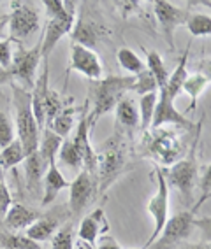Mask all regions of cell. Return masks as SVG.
I'll use <instances>...</instances> for the list:
<instances>
[{"label": "cell", "mask_w": 211, "mask_h": 249, "mask_svg": "<svg viewBox=\"0 0 211 249\" xmlns=\"http://www.w3.org/2000/svg\"><path fill=\"white\" fill-rule=\"evenodd\" d=\"M9 79H13L11 72L9 71H4V69H0V85H2V83H7Z\"/></svg>", "instance_id": "obj_40"}, {"label": "cell", "mask_w": 211, "mask_h": 249, "mask_svg": "<svg viewBox=\"0 0 211 249\" xmlns=\"http://www.w3.org/2000/svg\"><path fill=\"white\" fill-rule=\"evenodd\" d=\"M62 142H63V139H60L58 135H55L50 128H44V134L40 135V139H39V147H37V151H39L40 156L44 158L46 163L57 160Z\"/></svg>", "instance_id": "obj_23"}, {"label": "cell", "mask_w": 211, "mask_h": 249, "mask_svg": "<svg viewBox=\"0 0 211 249\" xmlns=\"http://www.w3.org/2000/svg\"><path fill=\"white\" fill-rule=\"evenodd\" d=\"M40 60V42H37L32 49L19 48L16 53H13V62H11L9 72L13 79H19L27 88H34L36 83V71L39 67Z\"/></svg>", "instance_id": "obj_10"}, {"label": "cell", "mask_w": 211, "mask_h": 249, "mask_svg": "<svg viewBox=\"0 0 211 249\" xmlns=\"http://www.w3.org/2000/svg\"><path fill=\"white\" fill-rule=\"evenodd\" d=\"M127 161L125 147L121 144V141L116 137H111L108 142L104 144L102 151L97 155V192L104 193L111 186L113 182L116 181L120 172L123 170Z\"/></svg>", "instance_id": "obj_3"}, {"label": "cell", "mask_w": 211, "mask_h": 249, "mask_svg": "<svg viewBox=\"0 0 211 249\" xmlns=\"http://www.w3.org/2000/svg\"><path fill=\"white\" fill-rule=\"evenodd\" d=\"M193 214H195V209L183 211V213H178L173 218L167 219L160 231V237L155 242L157 249H169L171 246H176L178 242L190 237V233L193 230V225H195Z\"/></svg>", "instance_id": "obj_9"}, {"label": "cell", "mask_w": 211, "mask_h": 249, "mask_svg": "<svg viewBox=\"0 0 211 249\" xmlns=\"http://www.w3.org/2000/svg\"><path fill=\"white\" fill-rule=\"evenodd\" d=\"M148 151L162 167H171L173 163L180 160L185 146L180 134H176L173 130L157 128L153 130V135L150 137Z\"/></svg>", "instance_id": "obj_5"}, {"label": "cell", "mask_w": 211, "mask_h": 249, "mask_svg": "<svg viewBox=\"0 0 211 249\" xmlns=\"http://www.w3.org/2000/svg\"><path fill=\"white\" fill-rule=\"evenodd\" d=\"M14 126L11 123L9 116L5 114L4 111H0V149H4L7 144H11L14 141Z\"/></svg>", "instance_id": "obj_35"}, {"label": "cell", "mask_w": 211, "mask_h": 249, "mask_svg": "<svg viewBox=\"0 0 211 249\" xmlns=\"http://www.w3.org/2000/svg\"><path fill=\"white\" fill-rule=\"evenodd\" d=\"M2 244L7 249H40V244L21 233H7L2 237Z\"/></svg>", "instance_id": "obj_34"}, {"label": "cell", "mask_w": 211, "mask_h": 249, "mask_svg": "<svg viewBox=\"0 0 211 249\" xmlns=\"http://www.w3.org/2000/svg\"><path fill=\"white\" fill-rule=\"evenodd\" d=\"M210 86V77L204 76V74H201V72H195V74H189L187 76V79L183 81V86H181V89H183L185 93H189L190 98H192V104H190V109H193L195 107V104H197V98L202 95V91Z\"/></svg>", "instance_id": "obj_25"}, {"label": "cell", "mask_w": 211, "mask_h": 249, "mask_svg": "<svg viewBox=\"0 0 211 249\" xmlns=\"http://www.w3.org/2000/svg\"><path fill=\"white\" fill-rule=\"evenodd\" d=\"M132 91L137 95H146V93H157V83L153 79V76L148 71H143L141 74L134 76V86H132Z\"/></svg>", "instance_id": "obj_33"}, {"label": "cell", "mask_w": 211, "mask_h": 249, "mask_svg": "<svg viewBox=\"0 0 211 249\" xmlns=\"http://www.w3.org/2000/svg\"><path fill=\"white\" fill-rule=\"evenodd\" d=\"M102 32L104 30L102 27H99V23L81 18L77 23H74V27L71 30L72 44H79L88 49H94V46L102 37Z\"/></svg>", "instance_id": "obj_17"}, {"label": "cell", "mask_w": 211, "mask_h": 249, "mask_svg": "<svg viewBox=\"0 0 211 249\" xmlns=\"http://www.w3.org/2000/svg\"><path fill=\"white\" fill-rule=\"evenodd\" d=\"M25 151H23L21 144L16 137L11 144L4 147V149H0V167H4V169H13L16 167L18 163H21L25 160Z\"/></svg>", "instance_id": "obj_27"}, {"label": "cell", "mask_w": 211, "mask_h": 249, "mask_svg": "<svg viewBox=\"0 0 211 249\" xmlns=\"http://www.w3.org/2000/svg\"><path fill=\"white\" fill-rule=\"evenodd\" d=\"M148 54V60H146V71L150 72L157 83V88L162 89L167 85V79H169V74H167V69L164 65V60L157 51H146Z\"/></svg>", "instance_id": "obj_26"}, {"label": "cell", "mask_w": 211, "mask_h": 249, "mask_svg": "<svg viewBox=\"0 0 211 249\" xmlns=\"http://www.w3.org/2000/svg\"><path fill=\"white\" fill-rule=\"evenodd\" d=\"M95 249H123L120 244H118L116 240L113 239V237H102V240H100V244L97 246Z\"/></svg>", "instance_id": "obj_39"}, {"label": "cell", "mask_w": 211, "mask_h": 249, "mask_svg": "<svg viewBox=\"0 0 211 249\" xmlns=\"http://www.w3.org/2000/svg\"><path fill=\"white\" fill-rule=\"evenodd\" d=\"M51 248L53 249H74V227L67 223L60 227L51 237Z\"/></svg>", "instance_id": "obj_32"}, {"label": "cell", "mask_w": 211, "mask_h": 249, "mask_svg": "<svg viewBox=\"0 0 211 249\" xmlns=\"http://www.w3.org/2000/svg\"><path fill=\"white\" fill-rule=\"evenodd\" d=\"M13 104H14V132L18 135V141L21 144L25 155L37 151L40 139V130L37 126V121L32 112L30 93L25 88L13 86Z\"/></svg>", "instance_id": "obj_2"}, {"label": "cell", "mask_w": 211, "mask_h": 249, "mask_svg": "<svg viewBox=\"0 0 211 249\" xmlns=\"http://www.w3.org/2000/svg\"><path fill=\"white\" fill-rule=\"evenodd\" d=\"M25 165V176H27V188L30 193H36L39 190L42 178H44L46 169H48V163L44 161V158L40 156L39 151H34L30 155L25 156L23 160Z\"/></svg>", "instance_id": "obj_19"}, {"label": "cell", "mask_w": 211, "mask_h": 249, "mask_svg": "<svg viewBox=\"0 0 211 249\" xmlns=\"http://www.w3.org/2000/svg\"><path fill=\"white\" fill-rule=\"evenodd\" d=\"M134 76H109L106 79L88 81V100L92 102V112L86 114L90 130L104 114L111 112L127 91H132Z\"/></svg>", "instance_id": "obj_1"}, {"label": "cell", "mask_w": 211, "mask_h": 249, "mask_svg": "<svg viewBox=\"0 0 211 249\" xmlns=\"http://www.w3.org/2000/svg\"><path fill=\"white\" fill-rule=\"evenodd\" d=\"M139 109H141V118L139 124L143 132L146 134L150 128H152V120H153V112H155V106H157V93H146L141 97L139 100Z\"/></svg>", "instance_id": "obj_30"}, {"label": "cell", "mask_w": 211, "mask_h": 249, "mask_svg": "<svg viewBox=\"0 0 211 249\" xmlns=\"http://www.w3.org/2000/svg\"><path fill=\"white\" fill-rule=\"evenodd\" d=\"M69 190H71L69 192V207H71V213L76 216L95 198L97 181H95L94 174L81 169L77 178L69 184Z\"/></svg>", "instance_id": "obj_11"}, {"label": "cell", "mask_w": 211, "mask_h": 249, "mask_svg": "<svg viewBox=\"0 0 211 249\" xmlns=\"http://www.w3.org/2000/svg\"><path fill=\"white\" fill-rule=\"evenodd\" d=\"M42 5L46 7L48 19H51V18L58 16V14L62 13L63 7H65V2H62V0H44V2H42Z\"/></svg>", "instance_id": "obj_38"}, {"label": "cell", "mask_w": 211, "mask_h": 249, "mask_svg": "<svg viewBox=\"0 0 211 249\" xmlns=\"http://www.w3.org/2000/svg\"><path fill=\"white\" fill-rule=\"evenodd\" d=\"M116 111V121L127 130H134L135 126H139V114L135 111L134 104L129 98H121L120 102L115 107Z\"/></svg>", "instance_id": "obj_24"}, {"label": "cell", "mask_w": 211, "mask_h": 249, "mask_svg": "<svg viewBox=\"0 0 211 249\" xmlns=\"http://www.w3.org/2000/svg\"><path fill=\"white\" fill-rule=\"evenodd\" d=\"M187 62H189V49H187V51H183V54H181L180 62H178V65H176L174 72H173V74H169L167 85L164 86L162 89H158V91L166 93L167 97L173 98V100L180 95L181 86H183V81L187 79V76H189V72H187Z\"/></svg>", "instance_id": "obj_20"}, {"label": "cell", "mask_w": 211, "mask_h": 249, "mask_svg": "<svg viewBox=\"0 0 211 249\" xmlns=\"http://www.w3.org/2000/svg\"><path fill=\"white\" fill-rule=\"evenodd\" d=\"M167 123H174L178 126H183V128H190L192 126L189 123V120L174 107V100L167 97L166 93L158 91L157 106H155V112H153V120H152V130L162 128Z\"/></svg>", "instance_id": "obj_14"}, {"label": "cell", "mask_w": 211, "mask_h": 249, "mask_svg": "<svg viewBox=\"0 0 211 249\" xmlns=\"http://www.w3.org/2000/svg\"><path fill=\"white\" fill-rule=\"evenodd\" d=\"M187 28L192 37H208L211 34V18L208 14H189Z\"/></svg>", "instance_id": "obj_31"}, {"label": "cell", "mask_w": 211, "mask_h": 249, "mask_svg": "<svg viewBox=\"0 0 211 249\" xmlns=\"http://www.w3.org/2000/svg\"><path fill=\"white\" fill-rule=\"evenodd\" d=\"M58 158L60 161L69 165L71 169H83V155H81V151L77 149L76 142L72 139H63L58 151Z\"/></svg>", "instance_id": "obj_28"}, {"label": "cell", "mask_w": 211, "mask_h": 249, "mask_svg": "<svg viewBox=\"0 0 211 249\" xmlns=\"http://www.w3.org/2000/svg\"><path fill=\"white\" fill-rule=\"evenodd\" d=\"M153 11L157 16L158 23H160L162 32L166 34V39L169 46L173 48V34H174L176 27H180L189 19V13L180 7H174L171 2L167 0H155L153 2Z\"/></svg>", "instance_id": "obj_13"}, {"label": "cell", "mask_w": 211, "mask_h": 249, "mask_svg": "<svg viewBox=\"0 0 211 249\" xmlns=\"http://www.w3.org/2000/svg\"><path fill=\"white\" fill-rule=\"evenodd\" d=\"M57 230H58V219L46 216V218H39L36 223H32L30 227L27 228L25 235L34 240V242H37V244H40L44 240H50Z\"/></svg>", "instance_id": "obj_21"}, {"label": "cell", "mask_w": 211, "mask_h": 249, "mask_svg": "<svg viewBox=\"0 0 211 249\" xmlns=\"http://www.w3.org/2000/svg\"><path fill=\"white\" fill-rule=\"evenodd\" d=\"M39 213L27 205H21V204H13L7 211L4 218V225L9 230L14 231H19V230H25L32 225V223H36L39 219Z\"/></svg>", "instance_id": "obj_18"}, {"label": "cell", "mask_w": 211, "mask_h": 249, "mask_svg": "<svg viewBox=\"0 0 211 249\" xmlns=\"http://www.w3.org/2000/svg\"><path fill=\"white\" fill-rule=\"evenodd\" d=\"M108 230H109V223L108 218H106V213H104L102 207H97L88 216L83 218V221L79 225V230H77V237L81 240L88 242L90 246H94L100 233H106Z\"/></svg>", "instance_id": "obj_15"}, {"label": "cell", "mask_w": 211, "mask_h": 249, "mask_svg": "<svg viewBox=\"0 0 211 249\" xmlns=\"http://www.w3.org/2000/svg\"><path fill=\"white\" fill-rule=\"evenodd\" d=\"M155 176H157V192L152 196V200L148 202V207H146L153 218V233L146 240L144 249L152 248L157 242V239L160 237L162 228H164L166 221L169 219V184L166 181L164 169L155 167Z\"/></svg>", "instance_id": "obj_4"}, {"label": "cell", "mask_w": 211, "mask_h": 249, "mask_svg": "<svg viewBox=\"0 0 211 249\" xmlns=\"http://www.w3.org/2000/svg\"><path fill=\"white\" fill-rule=\"evenodd\" d=\"M69 184L71 182L60 172L57 160L50 161L44 178H42V186H44V190H42V205H50L58 196V193L62 192L63 188H69Z\"/></svg>", "instance_id": "obj_16"}, {"label": "cell", "mask_w": 211, "mask_h": 249, "mask_svg": "<svg viewBox=\"0 0 211 249\" xmlns=\"http://www.w3.org/2000/svg\"><path fill=\"white\" fill-rule=\"evenodd\" d=\"M76 23V9H74V2H65L63 11L55 16V18L48 19L46 25L44 37L40 40V56L50 58L53 48L60 42L63 36L71 34L72 27Z\"/></svg>", "instance_id": "obj_8"}, {"label": "cell", "mask_w": 211, "mask_h": 249, "mask_svg": "<svg viewBox=\"0 0 211 249\" xmlns=\"http://www.w3.org/2000/svg\"><path fill=\"white\" fill-rule=\"evenodd\" d=\"M116 60L121 65V69H125L127 72H131L132 76H137V74H141L143 71H146V65H144L143 60L129 48L118 49Z\"/></svg>", "instance_id": "obj_29"}, {"label": "cell", "mask_w": 211, "mask_h": 249, "mask_svg": "<svg viewBox=\"0 0 211 249\" xmlns=\"http://www.w3.org/2000/svg\"><path fill=\"white\" fill-rule=\"evenodd\" d=\"M74 112H76V109L72 106H63L62 111L51 120V123L46 124V128H50L60 139H67L72 132V126H74Z\"/></svg>", "instance_id": "obj_22"}, {"label": "cell", "mask_w": 211, "mask_h": 249, "mask_svg": "<svg viewBox=\"0 0 211 249\" xmlns=\"http://www.w3.org/2000/svg\"><path fill=\"white\" fill-rule=\"evenodd\" d=\"M11 11L7 16V27H9V40H21L28 39L30 36H34L37 30H39L40 18L39 13H37L30 4H25V2H11Z\"/></svg>", "instance_id": "obj_6"}, {"label": "cell", "mask_w": 211, "mask_h": 249, "mask_svg": "<svg viewBox=\"0 0 211 249\" xmlns=\"http://www.w3.org/2000/svg\"><path fill=\"white\" fill-rule=\"evenodd\" d=\"M11 205H13V202H11L9 188H7L4 178H2V174H0V221H4L5 214H7Z\"/></svg>", "instance_id": "obj_36"}, {"label": "cell", "mask_w": 211, "mask_h": 249, "mask_svg": "<svg viewBox=\"0 0 211 249\" xmlns=\"http://www.w3.org/2000/svg\"><path fill=\"white\" fill-rule=\"evenodd\" d=\"M69 71L79 72L85 77H88V81H97L102 77V63H100L99 54L95 53L94 49L72 44Z\"/></svg>", "instance_id": "obj_12"}, {"label": "cell", "mask_w": 211, "mask_h": 249, "mask_svg": "<svg viewBox=\"0 0 211 249\" xmlns=\"http://www.w3.org/2000/svg\"><path fill=\"white\" fill-rule=\"evenodd\" d=\"M193 149H195V142H193L190 155L187 158L178 160L167 170H164L167 184L178 188V192L183 195L185 200L192 198L193 184H195V179H197V161H195V151Z\"/></svg>", "instance_id": "obj_7"}, {"label": "cell", "mask_w": 211, "mask_h": 249, "mask_svg": "<svg viewBox=\"0 0 211 249\" xmlns=\"http://www.w3.org/2000/svg\"><path fill=\"white\" fill-rule=\"evenodd\" d=\"M187 249H210V244H193L189 246Z\"/></svg>", "instance_id": "obj_42"}, {"label": "cell", "mask_w": 211, "mask_h": 249, "mask_svg": "<svg viewBox=\"0 0 211 249\" xmlns=\"http://www.w3.org/2000/svg\"><path fill=\"white\" fill-rule=\"evenodd\" d=\"M7 14H0V37H2V34H4V28L7 27Z\"/></svg>", "instance_id": "obj_41"}, {"label": "cell", "mask_w": 211, "mask_h": 249, "mask_svg": "<svg viewBox=\"0 0 211 249\" xmlns=\"http://www.w3.org/2000/svg\"><path fill=\"white\" fill-rule=\"evenodd\" d=\"M11 62H13V48H11V40L0 39V69L9 71Z\"/></svg>", "instance_id": "obj_37"}]
</instances>
